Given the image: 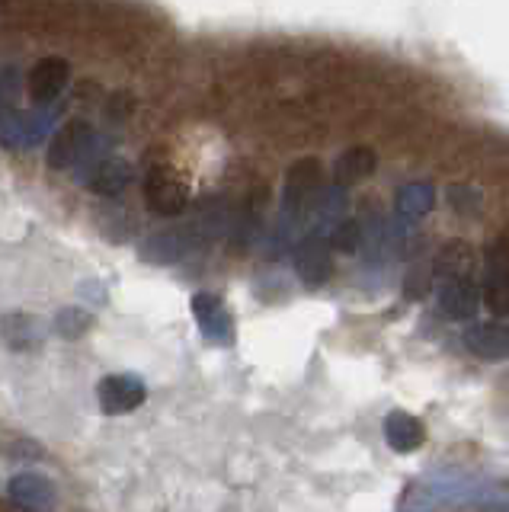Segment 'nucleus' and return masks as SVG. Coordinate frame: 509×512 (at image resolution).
<instances>
[{
	"instance_id": "nucleus-17",
	"label": "nucleus",
	"mask_w": 509,
	"mask_h": 512,
	"mask_svg": "<svg viewBox=\"0 0 509 512\" xmlns=\"http://www.w3.org/2000/svg\"><path fill=\"white\" fill-rule=\"evenodd\" d=\"M349 212V196H346V189L343 186H324L321 189V196H317L314 208H311V221H314V234H330L337 224L346 218Z\"/></svg>"
},
{
	"instance_id": "nucleus-4",
	"label": "nucleus",
	"mask_w": 509,
	"mask_h": 512,
	"mask_svg": "<svg viewBox=\"0 0 509 512\" xmlns=\"http://www.w3.org/2000/svg\"><path fill=\"white\" fill-rule=\"evenodd\" d=\"M145 205L161 218H177L189 208V186L173 167H151L145 176Z\"/></svg>"
},
{
	"instance_id": "nucleus-11",
	"label": "nucleus",
	"mask_w": 509,
	"mask_h": 512,
	"mask_svg": "<svg viewBox=\"0 0 509 512\" xmlns=\"http://www.w3.org/2000/svg\"><path fill=\"white\" fill-rule=\"evenodd\" d=\"M193 317H196V324L209 343L228 346L234 340V320H231L228 308L221 304L218 295H209V292L193 295Z\"/></svg>"
},
{
	"instance_id": "nucleus-8",
	"label": "nucleus",
	"mask_w": 509,
	"mask_h": 512,
	"mask_svg": "<svg viewBox=\"0 0 509 512\" xmlns=\"http://www.w3.org/2000/svg\"><path fill=\"white\" fill-rule=\"evenodd\" d=\"M148 388L135 372H119V375H106L97 388V400L103 413L109 416H122V413H132L145 404Z\"/></svg>"
},
{
	"instance_id": "nucleus-24",
	"label": "nucleus",
	"mask_w": 509,
	"mask_h": 512,
	"mask_svg": "<svg viewBox=\"0 0 509 512\" xmlns=\"http://www.w3.org/2000/svg\"><path fill=\"white\" fill-rule=\"evenodd\" d=\"M487 512H509V503H503V506H490Z\"/></svg>"
},
{
	"instance_id": "nucleus-22",
	"label": "nucleus",
	"mask_w": 509,
	"mask_h": 512,
	"mask_svg": "<svg viewBox=\"0 0 509 512\" xmlns=\"http://www.w3.org/2000/svg\"><path fill=\"white\" fill-rule=\"evenodd\" d=\"M449 205L461 218H477L484 208V196H481V189L471 183H455V186H449Z\"/></svg>"
},
{
	"instance_id": "nucleus-16",
	"label": "nucleus",
	"mask_w": 509,
	"mask_h": 512,
	"mask_svg": "<svg viewBox=\"0 0 509 512\" xmlns=\"http://www.w3.org/2000/svg\"><path fill=\"white\" fill-rule=\"evenodd\" d=\"M378 167V154L372 148H365V144H359V148H349L337 157V164H333V186H353V183H362L369 180V176L375 173Z\"/></svg>"
},
{
	"instance_id": "nucleus-14",
	"label": "nucleus",
	"mask_w": 509,
	"mask_h": 512,
	"mask_svg": "<svg viewBox=\"0 0 509 512\" xmlns=\"http://www.w3.org/2000/svg\"><path fill=\"white\" fill-rule=\"evenodd\" d=\"M436 208V186L426 180H413L404 183L401 189L394 192V215L401 224H413L426 218Z\"/></svg>"
},
{
	"instance_id": "nucleus-12",
	"label": "nucleus",
	"mask_w": 509,
	"mask_h": 512,
	"mask_svg": "<svg viewBox=\"0 0 509 512\" xmlns=\"http://www.w3.org/2000/svg\"><path fill=\"white\" fill-rule=\"evenodd\" d=\"M10 500L17 503L23 512H42V509H49L55 506V484L49 477H42V474H33V471H26V474H17V477H10Z\"/></svg>"
},
{
	"instance_id": "nucleus-15",
	"label": "nucleus",
	"mask_w": 509,
	"mask_h": 512,
	"mask_svg": "<svg viewBox=\"0 0 509 512\" xmlns=\"http://www.w3.org/2000/svg\"><path fill=\"white\" fill-rule=\"evenodd\" d=\"M458 276H474V247L461 237L442 244L433 256V282L458 279Z\"/></svg>"
},
{
	"instance_id": "nucleus-2",
	"label": "nucleus",
	"mask_w": 509,
	"mask_h": 512,
	"mask_svg": "<svg viewBox=\"0 0 509 512\" xmlns=\"http://www.w3.org/2000/svg\"><path fill=\"white\" fill-rule=\"evenodd\" d=\"M481 304L497 320L509 317V234L493 237L484 253Z\"/></svg>"
},
{
	"instance_id": "nucleus-19",
	"label": "nucleus",
	"mask_w": 509,
	"mask_h": 512,
	"mask_svg": "<svg viewBox=\"0 0 509 512\" xmlns=\"http://www.w3.org/2000/svg\"><path fill=\"white\" fill-rule=\"evenodd\" d=\"M186 250H189V234L186 231H161V234H151L145 240V247H141V260L167 266V263L183 260Z\"/></svg>"
},
{
	"instance_id": "nucleus-9",
	"label": "nucleus",
	"mask_w": 509,
	"mask_h": 512,
	"mask_svg": "<svg viewBox=\"0 0 509 512\" xmlns=\"http://www.w3.org/2000/svg\"><path fill=\"white\" fill-rule=\"evenodd\" d=\"M132 164L125 157H103L97 164H90L87 170H81V183L93 192V196H103V199H116L122 196L125 189L132 183Z\"/></svg>"
},
{
	"instance_id": "nucleus-7",
	"label": "nucleus",
	"mask_w": 509,
	"mask_h": 512,
	"mask_svg": "<svg viewBox=\"0 0 509 512\" xmlns=\"http://www.w3.org/2000/svg\"><path fill=\"white\" fill-rule=\"evenodd\" d=\"M71 84V64L58 55H49L33 64V71L26 74V93L36 109H49L65 87Z\"/></svg>"
},
{
	"instance_id": "nucleus-20",
	"label": "nucleus",
	"mask_w": 509,
	"mask_h": 512,
	"mask_svg": "<svg viewBox=\"0 0 509 512\" xmlns=\"http://www.w3.org/2000/svg\"><path fill=\"white\" fill-rule=\"evenodd\" d=\"M93 327V314L77 308V304H68L55 314V330L61 340H81V336Z\"/></svg>"
},
{
	"instance_id": "nucleus-21",
	"label": "nucleus",
	"mask_w": 509,
	"mask_h": 512,
	"mask_svg": "<svg viewBox=\"0 0 509 512\" xmlns=\"http://www.w3.org/2000/svg\"><path fill=\"white\" fill-rule=\"evenodd\" d=\"M436 288L433 282V260H417L404 276V298L410 301H423L429 292Z\"/></svg>"
},
{
	"instance_id": "nucleus-23",
	"label": "nucleus",
	"mask_w": 509,
	"mask_h": 512,
	"mask_svg": "<svg viewBox=\"0 0 509 512\" xmlns=\"http://www.w3.org/2000/svg\"><path fill=\"white\" fill-rule=\"evenodd\" d=\"M333 253H359L362 250V224L359 218H343L337 228L327 234Z\"/></svg>"
},
{
	"instance_id": "nucleus-18",
	"label": "nucleus",
	"mask_w": 509,
	"mask_h": 512,
	"mask_svg": "<svg viewBox=\"0 0 509 512\" xmlns=\"http://www.w3.org/2000/svg\"><path fill=\"white\" fill-rule=\"evenodd\" d=\"M0 336H4L10 349L29 352L42 343V320L33 314H7L0 317Z\"/></svg>"
},
{
	"instance_id": "nucleus-5",
	"label": "nucleus",
	"mask_w": 509,
	"mask_h": 512,
	"mask_svg": "<svg viewBox=\"0 0 509 512\" xmlns=\"http://www.w3.org/2000/svg\"><path fill=\"white\" fill-rule=\"evenodd\" d=\"M292 253H295L292 256L295 276L301 279V285H305V288H321V285L330 282V276H333V250H330L324 234L308 231L295 244Z\"/></svg>"
},
{
	"instance_id": "nucleus-1",
	"label": "nucleus",
	"mask_w": 509,
	"mask_h": 512,
	"mask_svg": "<svg viewBox=\"0 0 509 512\" xmlns=\"http://www.w3.org/2000/svg\"><path fill=\"white\" fill-rule=\"evenodd\" d=\"M324 189V170L317 157H301L285 173L282 186V212L276 224V247H289L292 237L298 231V224H305L311 218V208Z\"/></svg>"
},
{
	"instance_id": "nucleus-3",
	"label": "nucleus",
	"mask_w": 509,
	"mask_h": 512,
	"mask_svg": "<svg viewBox=\"0 0 509 512\" xmlns=\"http://www.w3.org/2000/svg\"><path fill=\"white\" fill-rule=\"evenodd\" d=\"M97 138H100L97 128H93L87 119H68L55 132L45 160H49L52 170H71V167L81 170L90 160L93 148H97Z\"/></svg>"
},
{
	"instance_id": "nucleus-13",
	"label": "nucleus",
	"mask_w": 509,
	"mask_h": 512,
	"mask_svg": "<svg viewBox=\"0 0 509 512\" xmlns=\"http://www.w3.org/2000/svg\"><path fill=\"white\" fill-rule=\"evenodd\" d=\"M385 442H388L391 452L410 455V452H417V448H423L426 426L407 410H391L385 416Z\"/></svg>"
},
{
	"instance_id": "nucleus-6",
	"label": "nucleus",
	"mask_w": 509,
	"mask_h": 512,
	"mask_svg": "<svg viewBox=\"0 0 509 512\" xmlns=\"http://www.w3.org/2000/svg\"><path fill=\"white\" fill-rule=\"evenodd\" d=\"M436 304L439 311L455 320V324H468L477 314H481V282L477 276H458V279H445L436 282Z\"/></svg>"
},
{
	"instance_id": "nucleus-10",
	"label": "nucleus",
	"mask_w": 509,
	"mask_h": 512,
	"mask_svg": "<svg viewBox=\"0 0 509 512\" xmlns=\"http://www.w3.org/2000/svg\"><path fill=\"white\" fill-rule=\"evenodd\" d=\"M461 340H465L471 356H477L481 362L509 359V324H506V320H484V324H471Z\"/></svg>"
}]
</instances>
